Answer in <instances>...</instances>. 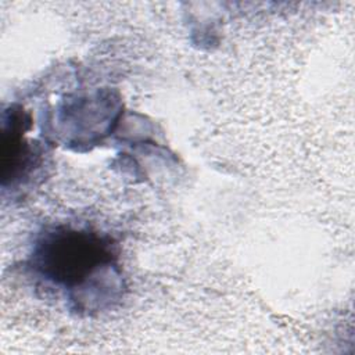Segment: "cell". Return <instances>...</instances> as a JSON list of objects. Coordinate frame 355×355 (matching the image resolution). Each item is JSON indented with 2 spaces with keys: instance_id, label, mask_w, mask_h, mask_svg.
Segmentation results:
<instances>
[{
  "instance_id": "6da1fadb",
  "label": "cell",
  "mask_w": 355,
  "mask_h": 355,
  "mask_svg": "<svg viewBox=\"0 0 355 355\" xmlns=\"http://www.w3.org/2000/svg\"><path fill=\"white\" fill-rule=\"evenodd\" d=\"M32 266L62 288L76 311H100L121 295L122 277L111 240L89 229L46 230L35 244Z\"/></svg>"
}]
</instances>
